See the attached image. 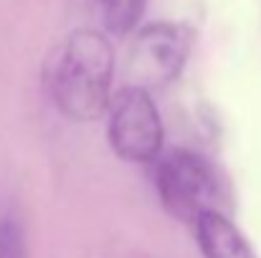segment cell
Listing matches in <instances>:
<instances>
[{"mask_svg":"<svg viewBox=\"0 0 261 258\" xmlns=\"http://www.w3.org/2000/svg\"><path fill=\"white\" fill-rule=\"evenodd\" d=\"M163 119L152 96L137 86L119 89L107 104V139L124 162H152L163 150Z\"/></svg>","mask_w":261,"mask_h":258,"instance_id":"7a4b0ae2","label":"cell"},{"mask_svg":"<svg viewBox=\"0 0 261 258\" xmlns=\"http://www.w3.org/2000/svg\"><path fill=\"white\" fill-rule=\"evenodd\" d=\"M114 51L109 38L94 28H79L51 53L46 84L51 101L74 122H91L107 111L112 99Z\"/></svg>","mask_w":261,"mask_h":258,"instance_id":"6da1fadb","label":"cell"},{"mask_svg":"<svg viewBox=\"0 0 261 258\" xmlns=\"http://www.w3.org/2000/svg\"><path fill=\"white\" fill-rule=\"evenodd\" d=\"M145 3L147 0H94V8L107 33L127 36L140 23L145 13Z\"/></svg>","mask_w":261,"mask_h":258,"instance_id":"8992f818","label":"cell"},{"mask_svg":"<svg viewBox=\"0 0 261 258\" xmlns=\"http://www.w3.org/2000/svg\"><path fill=\"white\" fill-rule=\"evenodd\" d=\"M190 36L182 25L175 23H150L137 31L124 74L129 86H137L150 94V89H160L175 81L188 61Z\"/></svg>","mask_w":261,"mask_h":258,"instance_id":"3957f363","label":"cell"},{"mask_svg":"<svg viewBox=\"0 0 261 258\" xmlns=\"http://www.w3.org/2000/svg\"><path fill=\"white\" fill-rule=\"evenodd\" d=\"M0 258H25L23 228L8 210H0Z\"/></svg>","mask_w":261,"mask_h":258,"instance_id":"52a82bcc","label":"cell"},{"mask_svg":"<svg viewBox=\"0 0 261 258\" xmlns=\"http://www.w3.org/2000/svg\"><path fill=\"white\" fill-rule=\"evenodd\" d=\"M193 225L205 258H256L241 231L221 210L203 213Z\"/></svg>","mask_w":261,"mask_h":258,"instance_id":"5b68a950","label":"cell"},{"mask_svg":"<svg viewBox=\"0 0 261 258\" xmlns=\"http://www.w3.org/2000/svg\"><path fill=\"white\" fill-rule=\"evenodd\" d=\"M158 192L163 205L182 220H198L203 213L218 210V177L213 167L195 152L177 150L160 160Z\"/></svg>","mask_w":261,"mask_h":258,"instance_id":"277c9868","label":"cell"}]
</instances>
